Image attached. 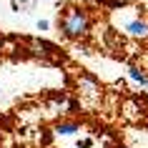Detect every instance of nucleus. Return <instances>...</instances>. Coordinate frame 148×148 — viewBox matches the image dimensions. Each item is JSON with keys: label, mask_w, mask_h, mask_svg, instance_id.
<instances>
[{"label": "nucleus", "mask_w": 148, "mask_h": 148, "mask_svg": "<svg viewBox=\"0 0 148 148\" xmlns=\"http://www.w3.org/2000/svg\"><path fill=\"white\" fill-rule=\"evenodd\" d=\"M60 30L65 38L80 40L90 30V18H88V13L83 8H68V10H63V15H60Z\"/></svg>", "instance_id": "1"}, {"label": "nucleus", "mask_w": 148, "mask_h": 148, "mask_svg": "<svg viewBox=\"0 0 148 148\" xmlns=\"http://www.w3.org/2000/svg\"><path fill=\"white\" fill-rule=\"evenodd\" d=\"M125 30L131 33L133 38H148V23L146 20H131L125 25Z\"/></svg>", "instance_id": "2"}, {"label": "nucleus", "mask_w": 148, "mask_h": 148, "mask_svg": "<svg viewBox=\"0 0 148 148\" xmlns=\"http://www.w3.org/2000/svg\"><path fill=\"white\" fill-rule=\"evenodd\" d=\"M128 75H131L136 83H140V86H148V75H146L140 68H136V65H131V68H128Z\"/></svg>", "instance_id": "3"}, {"label": "nucleus", "mask_w": 148, "mask_h": 148, "mask_svg": "<svg viewBox=\"0 0 148 148\" xmlns=\"http://www.w3.org/2000/svg\"><path fill=\"white\" fill-rule=\"evenodd\" d=\"M75 131H80L78 123H58L55 125V133L58 136H70V133H75Z\"/></svg>", "instance_id": "4"}, {"label": "nucleus", "mask_w": 148, "mask_h": 148, "mask_svg": "<svg viewBox=\"0 0 148 148\" xmlns=\"http://www.w3.org/2000/svg\"><path fill=\"white\" fill-rule=\"evenodd\" d=\"M10 3H13V10L25 13V10H28V5H30V3H35V0H10Z\"/></svg>", "instance_id": "5"}, {"label": "nucleus", "mask_w": 148, "mask_h": 148, "mask_svg": "<svg viewBox=\"0 0 148 148\" xmlns=\"http://www.w3.org/2000/svg\"><path fill=\"white\" fill-rule=\"evenodd\" d=\"M93 146V140L90 138H86V140H78V148H90Z\"/></svg>", "instance_id": "6"}, {"label": "nucleus", "mask_w": 148, "mask_h": 148, "mask_svg": "<svg viewBox=\"0 0 148 148\" xmlns=\"http://www.w3.org/2000/svg\"><path fill=\"white\" fill-rule=\"evenodd\" d=\"M48 25H50L48 20H38V30H48Z\"/></svg>", "instance_id": "7"}, {"label": "nucleus", "mask_w": 148, "mask_h": 148, "mask_svg": "<svg viewBox=\"0 0 148 148\" xmlns=\"http://www.w3.org/2000/svg\"><path fill=\"white\" fill-rule=\"evenodd\" d=\"M113 148H128V146H113Z\"/></svg>", "instance_id": "8"}, {"label": "nucleus", "mask_w": 148, "mask_h": 148, "mask_svg": "<svg viewBox=\"0 0 148 148\" xmlns=\"http://www.w3.org/2000/svg\"><path fill=\"white\" fill-rule=\"evenodd\" d=\"M0 138H3V133H0Z\"/></svg>", "instance_id": "9"}]
</instances>
